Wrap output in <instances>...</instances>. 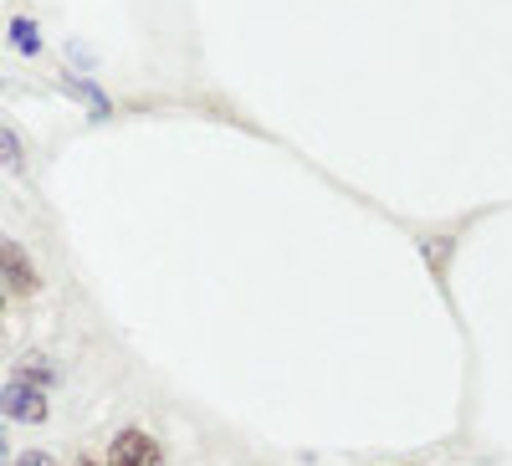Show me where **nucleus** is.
<instances>
[{"mask_svg": "<svg viewBox=\"0 0 512 466\" xmlns=\"http://www.w3.org/2000/svg\"><path fill=\"white\" fill-rule=\"evenodd\" d=\"M62 93H72V98H82V103H88V113L103 123L108 113H113V103L103 98V88H93V82H82V77H62Z\"/></svg>", "mask_w": 512, "mask_h": 466, "instance_id": "obj_4", "label": "nucleus"}, {"mask_svg": "<svg viewBox=\"0 0 512 466\" xmlns=\"http://www.w3.org/2000/svg\"><path fill=\"white\" fill-rule=\"evenodd\" d=\"M0 287L16 292V298H31V292H41V277H36L31 257L21 251V241H11L6 231H0Z\"/></svg>", "mask_w": 512, "mask_h": 466, "instance_id": "obj_1", "label": "nucleus"}, {"mask_svg": "<svg viewBox=\"0 0 512 466\" xmlns=\"http://www.w3.org/2000/svg\"><path fill=\"white\" fill-rule=\"evenodd\" d=\"M0 164H6V169H16V175H21V169H26V144L6 129V123H0Z\"/></svg>", "mask_w": 512, "mask_h": 466, "instance_id": "obj_7", "label": "nucleus"}, {"mask_svg": "<svg viewBox=\"0 0 512 466\" xmlns=\"http://www.w3.org/2000/svg\"><path fill=\"white\" fill-rule=\"evenodd\" d=\"M11 47H16L21 57H36V52H41V31H36V21H26V16L11 21Z\"/></svg>", "mask_w": 512, "mask_h": 466, "instance_id": "obj_6", "label": "nucleus"}, {"mask_svg": "<svg viewBox=\"0 0 512 466\" xmlns=\"http://www.w3.org/2000/svg\"><path fill=\"white\" fill-rule=\"evenodd\" d=\"M0 313H6V298H0Z\"/></svg>", "mask_w": 512, "mask_h": 466, "instance_id": "obj_10", "label": "nucleus"}, {"mask_svg": "<svg viewBox=\"0 0 512 466\" xmlns=\"http://www.w3.org/2000/svg\"><path fill=\"white\" fill-rule=\"evenodd\" d=\"M11 451V436H6V420H0V456H6Z\"/></svg>", "mask_w": 512, "mask_h": 466, "instance_id": "obj_9", "label": "nucleus"}, {"mask_svg": "<svg viewBox=\"0 0 512 466\" xmlns=\"http://www.w3.org/2000/svg\"><path fill=\"white\" fill-rule=\"evenodd\" d=\"M16 379H21V385H36V390H47L52 379H57V369H52V359H47V354H26V359L16 364Z\"/></svg>", "mask_w": 512, "mask_h": 466, "instance_id": "obj_5", "label": "nucleus"}, {"mask_svg": "<svg viewBox=\"0 0 512 466\" xmlns=\"http://www.w3.org/2000/svg\"><path fill=\"white\" fill-rule=\"evenodd\" d=\"M16 466H62V461H57L52 451H21V456H16Z\"/></svg>", "mask_w": 512, "mask_h": 466, "instance_id": "obj_8", "label": "nucleus"}, {"mask_svg": "<svg viewBox=\"0 0 512 466\" xmlns=\"http://www.w3.org/2000/svg\"><path fill=\"white\" fill-rule=\"evenodd\" d=\"M0 410L11 420H21V426H41V420H47V390L11 379V385H0Z\"/></svg>", "mask_w": 512, "mask_h": 466, "instance_id": "obj_3", "label": "nucleus"}, {"mask_svg": "<svg viewBox=\"0 0 512 466\" xmlns=\"http://www.w3.org/2000/svg\"><path fill=\"white\" fill-rule=\"evenodd\" d=\"M108 466H164V451H159L154 436H144L139 426H128V431L113 436V446H108Z\"/></svg>", "mask_w": 512, "mask_h": 466, "instance_id": "obj_2", "label": "nucleus"}]
</instances>
